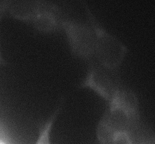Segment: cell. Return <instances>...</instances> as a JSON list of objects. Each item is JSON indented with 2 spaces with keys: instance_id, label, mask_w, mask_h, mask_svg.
<instances>
[{
  "instance_id": "obj_10",
  "label": "cell",
  "mask_w": 155,
  "mask_h": 144,
  "mask_svg": "<svg viewBox=\"0 0 155 144\" xmlns=\"http://www.w3.org/2000/svg\"><path fill=\"white\" fill-rule=\"evenodd\" d=\"M111 144V143H109V144Z\"/></svg>"
},
{
  "instance_id": "obj_1",
  "label": "cell",
  "mask_w": 155,
  "mask_h": 144,
  "mask_svg": "<svg viewBox=\"0 0 155 144\" xmlns=\"http://www.w3.org/2000/svg\"><path fill=\"white\" fill-rule=\"evenodd\" d=\"M95 39V60L103 67L119 73L128 49L118 38L100 24L86 2H82Z\"/></svg>"
},
{
  "instance_id": "obj_8",
  "label": "cell",
  "mask_w": 155,
  "mask_h": 144,
  "mask_svg": "<svg viewBox=\"0 0 155 144\" xmlns=\"http://www.w3.org/2000/svg\"><path fill=\"white\" fill-rule=\"evenodd\" d=\"M135 144H155V140L153 136L140 131L136 136Z\"/></svg>"
},
{
  "instance_id": "obj_5",
  "label": "cell",
  "mask_w": 155,
  "mask_h": 144,
  "mask_svg": "<svg viewBox=\"0 0 155 144\" xmlns=\"http://www.w3.org/2000/svg\"><path fill=\"white\" fill-rule=\"evenodd\" d=\"M64 18L57 6L43 4L32 21L38 30L49 33L61 29L62 23Z\"/></svg>"
},
{
  "instance_id": "obj_4",
  "label": "cell",
  "mask_w": 155,
  "mask_h": 144,
  "mask_svg": "<svg viewBox=\"0 0 155 144\" xmlns=\"http://www.w3.org/2000/svg\"><path fill=\"white\" fill-rule=\"evenodd\" d=\"M107 103V110L100 120L114 134L127 132L135 136L140 131V118L136 117L114 103Z\"/></svg>"
},
{
  "instance_id": "obj_3",
  "label": "cell",
  "mask_w": 155,
  "mask_h": 144,
  "mask_svg": "<svg viewBox=\"0 0 155 144\" xmlns=\"http://www.w3.org/2000/svg\"><path fill=\"white\" fill-rule=\"evenodd\" d=\"M61 29L65 34L71 53L74 57L87 63L95 59V36L90 25L65 18Z\"/></svg>"
},
{
  "instance_id": "obj_7",
  "label": "cell",
  "mask_w": 155,
  "mask_h": 144,
  "mask_svg": "<svg viewBox=\"0 0 155 144\" xmlns=\"http://www.w3.org/2000/svg\"><path fill=\"white\" fill-rule=\"evenodd\" d=\"M111 144H135V137L129 132H117L114 136Z\"/></svg>"
},
{
  "instance_id": "obj_9",
  "label": "cell",
  "mask_w": 155,
  "mask_h": 144,
  "mask_svg": "<svg viewBox=\"0 0 155 144\" xmlns=\"http://www.w3.org/2000/svg\"><path fill=\"white\" fill-rule=\"evenodd\" d=\"M0 144H9L7 142L5 141L4 140L2 139L1 138H0Z\"/></svg>"
},
{
  "instance_id": "obj_2",
  "label": "cell",
  "mask_w": 155,
  "mask_h": 144,
  "mask_svg": "<svg viewBox=\"0 0 155 144\" xmlns=\"http://www.w3.org/2000/svg\"><path fill=\"white\" fill-rule=\"evenodd\" d=\"M88 64L87 71L80 87L90 89L109 102L123 86L119 74L104 68L95 59Z\"/></svg>"
},
{
  "instance_id": "obj_6",
  "label": "cell",
  "mask_w": 155,
  "mask_h": 144,
  "mask_svg": "<svg viewBox=\"0 0 155 144\" xmlns=\"http://www.w3.org/2000/svg\"><path fill=\"white\" fill-rule=\"evenodd\" d=\"M59 111V110L55 111L42 126L38 138L34 144H51V131Z\"/></svg>"
}]
</instances>
